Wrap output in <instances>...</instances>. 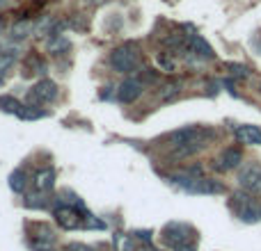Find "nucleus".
<instances>
[{
    "label": "nucleus",
    "mask_w": 261,
    "mask_h": 251,
    "mask_svg": "<svg viewBox=\"0 0 261 251\" xmlns=\"http://www.w3.org/2000/svg\"><path fill=\"white\" fill-rule=\"evenodd\" d=\"M216 139V130L206 128V125H186L167 137V148H170V158L174 160H184L195 153L204 151L208 144Z\"/></svg>",
    "instance_id": "f257e3e1"
},
{
    "label": "nucleus",
    "mask_w": 261,
    "mask_h": 251,
    "mask_svg": "<svg viewBox=\"0 0 261 251\" xmlns=\"http://www.w3.org/2000/svg\"><path fill=\"white\" fill-rule=\"evenodd\" d=\"M110 67L117 73H135L142 67V55H140L138 44L128 41L124 46H117V48L110 53Z\"/></svg>",
    "instance_id": "f03ea898"
},
{
    "label": "nucleus",
    "mask_w": 261,
    "mask_h": 251,
    "mask_svg": "<svg viewBox=\"0 0 261 251\" xmlns=\"http://www.w3.org/2000/svg\"><path fill=\"white\" fill-rule=\"evenodd\" d=\"M231 210L245 224H257V222H261V203L257 199H252V194L245 192V190L243 192H236L231 197Z\"/></svg>",
    "instance_id": "7ed1b4c3"
},
{
    "label": "nucleus",
    "mask_w": 261,
    "mask_h": 251,
    "mask_svg": "<svg viewBox=\"0 0 261 251\" xmlns=\"http://www.w3.org/2000/svg\"><path fill=\"white\" fill-rule=\"evenodd\" d=\"M53 217H55V222H58V226H62V229H67V231L81 229V226L85 224V215L78 212L76 208L62 203L60 199L55 201V206H53Z\"/></svg>",
    "instance_id": "20e7f679"
},
{
    "label": "nucleus",
    "mask_w": 261,
    "mask_h": 251,
    "mask_svg": "<svg viewBox=\"0 0 261 251\" xmlns=\"http://www.w3.org/2000/svg\"><path fill=\"white\" fill-rule=\"evenodd\" d=\"M58 99V85H55L53 80H48V78H41L39 82H35V85L28 89V103L30 105H46L50 103V101Z\"/></svg>",
    "instance_id": "39448f33"
},
{
    "label": "nucleus",
    "mask_w": 261,
    "mask_h": 251,
    "mask_svg": "<svg viewBox=\"0 0 261 251\" xmlns=\"http://www.w3.org/2000/svg\"><path fill=\"white\" fill-rule=\"evenodd\" d=\"M161 238H163V242L172 249V247H176V244H181V242H193V240H195V231L190 229L188 224L172 222V224H167L165 229H163Z\"/></svg>",
    "instance_id": "423d86ee"
},
{
    "label": "nucleus",
    "mask_w": 261,
    "mask_h": 251,
    "mask_svg": "<svg viewBox=\"0 0 261 251\" xmlns=\"http://www.w3.org/2000/svg\"><path fill=\"white\" fill-rule=\"evenodd\" d=\"M239 185L250 194H261V165H245L239 174Z\"/></svg>",
    "instance_id": "0eeeda50"
},
{
    "label": "nucleus",
    "mask_w": 261,
    "mask_h": 251,
    "mask_svg": "<svg viewBox=\"0 0 261 251\" xmlns=\"http://www.w3.org/2000/svg\"><path fill=\"white\" fill-rule=\"evenodd\" d=\"M241 162H243V151H241L239 146H229L216 158L213 167H216L218 171H231V169H236Z\"/></svg>",
    "instance_id": "6e6552de"
},
{
    "label": "nucleus",
    "mask_w": 261,
    "mask_h": 251,
    "mask_svg": "<svg viewBox=\"0 0 261 251\" xmlns=\"http://www.w3.org/2000/svg\"><path fill=\"white\" fill-rule=\"evenodd\" d=\"M188 53H193V57L197 59H204V62H211V59H216V53H213V48L208 46V41L204 39V37L199 35H193L188 39Z\"/></svg>",
    "instance_id": "1a4fd4ad"
},
{
    "label": "nucleus",
    "mask_w": 261,
    "mask_h": 251,
    "mask_svg": "<svg viewBox=\"0 0 261 251\" xmlns=\"http://www.w3.org/2000/svg\"><path fill=\"white\" fill-rule=\"evenodd\" d=\"M142 91H144V82L130 78V80H124L122 85H119L117 99L122 101V103H133V101H138L140 96H142Z\"/></svg>",
    "instance_id": "9d476101"
},
{
    "label": "nucleus",
    "mask_w": 261,
    "mask_h": 251,
    "mask_svg": "<svg viewBox=\"0 0 261 251\" xmlns=\"http://www.w3.org/2000/svg\"><path fill=\"white\" fill-rule=\"evenodd\" d=\"M236 139L241 144H248V146H261V128L259 125H239L236 128Z\"/></svg>",
    "instance_id": "9b49d317"
},
{
    "label": "nucleus",
    "mask_w": 261,
    "mask_h": 251,
    "mask_svg": "<svg viewBox=\"0 0 261 251\" xmlns=\"http://www.w3.org/2000/svg\"><path fill=\"white\" fill-rule=\"evenodd\" d=\"M37 192H50L55 185V171L50 167H44V169H37L35 180H32Z\"/></svg>",
    "instance_id": "f8f14e48"
},
{
    "label": "nucleus",
    "mask_w": 261,
    "mask_h": 251,
    "mask_svg": "<svg viewBox=\"0 0 261 251\" xmlns=\"http://www.w3.org/2000/svg\"><path fill=\"white\" fill-rule=\"evenodd\" d=\"M18 59V50L12 46H0V85H3L5 76L9 73V69L14 67V62Z\"/></svg>",
    "instance_id": "ddd939ff"
},
{
    "label": "nucleus",
    "mask_w": 261,
    "mask_h": 251,
    "mask_svg": "<svg viewBox=\"0 0 261 251\" xmlns=\"http://www.w3.org/2000/svg\"><path fill=\"white\" fill-rule=\"evenodd\" d=\"M179 94H181V82L179 80H172V82H165V85L161 87L158 99H161L163 103H167V101H174Z\"/></svg>",
    "instance_id": "4468645a"
},
{
    "label": "nucleus",
    "mask_w": 261,
    "mask_h": 251,
    "mask_svg": "<svg viewBox=\"0 0 261 251\" xmlns=\"http://www.w3.org/2000/svg\"><path fill=\"white\" fill-rule=\"evenodd\" d=\"M25 185H28V174H25V169H14L12 171V176H9V187L14 190L16 194H21L23 190H25Z\"/></svg>",
    "instance_id": "2eb2a0df"
},
{
    "label": "nucleus",
    "mask_w": 261,
    "mask_h": 251,
    "mask_svg": "<svg viewBox=\"0 0 261 251\" xmlns=\"http://www.w3.org/2000/svg\"><path fill=\"white\" fill-rule=\"evenodd\" d=\"M30 233H32V240H39V242H55V233L46 224H32Z\"/></svg>",
    "instance_id": "dca6fc26"
},
{
    "label": "nucleus",
    "mask_w": 261,
    "mask_h": 251,
    "mask_svg": "<svg viewBox=\"0 0 261 251\" xmlns=\"http://www.w3.org/2000/svg\"><path fill=\"white\" fill-rule=\"evenodd\" d=\"M0 110L3 112H7V114H21V110H23V105L18 103L14 96H0Z\"/></svg>",
    "instance_id": "f3484780"
},
{
    "label": "nucleus",
    "mask_w": 261,
    "mask_h": 251,
    "mask_svg": "<svg viewBox=\"0 0 261 251\" xmlns=\"http://www.w3.org/2000/svg\"><path fill=\"white\" fill-rule=\"evenodd\" d=\"M115 249L117 251H135V242L130 235H124V233H117L115 235Z\"/></svg>",
    "instance_id": "a211bd4d"
},
{
    "label": "nucleus",
    "mask_w": 261,
    "mask_h": 251,
    "mask_svg": "<svg viewBox=\"0 0 261 251\" xmlns=\"http://www.w3.org/2000/svg\"><path fill=\"white\" fill-rule=\"evenodd\" d=\"M32 32V21H21L12 27V37L14 39H25L28 35Z\"/></svg>",
    "instance_id": "6ab92c4d"
},
{
    "label": "nucleus",
    "mask_w": 261,
    "mask_h": 251,
    "mask_svg": "<svg viewBox=\"0 0 261 251\" xmlns=\"http://www.w3.org/2000/svg\"><path fill=\"white\" fill-rule=\"evenodd\" d=\"M48 50H50V53H55V55H62L64 50H69V41L62 39V37H50Z\"/></svg>",
    "instance_id": "aec40b11"
},
{
    "label": "nucleus",
    "mask_w": 261,
    "mask_h": 251,
    "mask_svg": "<svg viewBox=\"0 0 261 251\" xmlns=\"http://www.w3.org/2000/svg\"><path fill=\"white\" fill-rule=\"evenodd\" d=\"M21 119H44L46 112L44 110H37V105H23L21 114H18Z\"/></svg>",
    "instance_id": "412c9836"
},
{
    "label": "nucleus",
    "mask_w": 261,
    "mask_h": 251,
    "mask_svg": "<svg viewBox=\"0 0 261 251\" xmlns=\"http://www.w3.org/2000/svg\"><path fill=\"white\" fill-rule=\"evenodd\" d=\"M25 206L28 208H46V206H48V201H46L44 192H41V194H30V197H28V201H25Z\"/></svg>",
    "instance_id": "4be33fe9"
},
{
    "label": "nucleus",
    "mask_w": 261,
    "mask_h": 251,
    "mask_svg": "<svg viewBox=\"0 0 261 251\" xmlns=\"http://www.w3.org/2000/svg\"><path fill=\"white\" fill-rule=\"evenodd\" d=\"M28 69H37V73H46V62L44 59H39L37 57V55H30V57H28Z\"/></svg>",
    "instance_id": "5701e85b"
},
{
    "label": "nucleus",
    "mask_w": 261,
    "mask_h": 251,
    "mask_svg": "<svg viewBox=\"0 0 261 251\" xmlns=\"http://www.w3.org/2000/svg\"><path fill=\"white\" fill-rule=\"evenodd\" d=\"M227 69H229L231 76H236V78H248L250 76L248 67H243V64H227Z\"/></svg>",
    "instance_id": "b1692460"
},
{
    "label": "nucleus",
    "mask_w": 261,
    "mask_h": 251,
    "mask_svg": "<svg viewBox=\"0 0 261 251\" xmlns=\"http://www.w3.org/2000/svg\"><path fill=\"white\" fill-rule=\"evenodd\" d=\"M158 67H161L163 71H172V69H174V62L167 57V53H161L158 55Z\"/></svg>",
    "instance_id": "393cba45"
},
{
    "label": "nucleus",
    "mask_w": 261,
    "mask_h": 251,
    "mask_svg": "<svg viewBox=\"0 0 261 251\" xmlns=\"http://www.w3.org/2000/svg\"><path fill=\"white\" fill-rule=\"evenodd\" d=\"M64 251H94V247H90V244H83V242H69Z\"/></svg>",
    "instance_id": "a878e982"
},
{
    "label": "nucleus",
    "mask_w": 261,
    "mask_h": 251,
    "mask_svg": "<svg viewBox=\"0 0 261 251\" xmlns=\"http://www.w3.org/2000/svg\"><path fill=\"white\" fill-rule=\"evenodd\" d=\"M32 249L35 251H55L53 242H39V240H32Z\"/></svg>",
    "instance_id": "bb28decb"
},
{
    "label": "nucleus",
    "mask_w": 261,
    "mask_h": 251,
    "mask_svg": "<svg viewBox=\"0 0 261 251\" xmlns=\"http://www.w3.org/2000/svg\"><path fill=\"white\" fill-rule=\"evenodd\" d=\"M3 32H5V18L0 16V35H3Z\"/></svg>",
    "instance_id": "cd10ccee"
},
{
    "label": "nucleus",
    "mask_w": 261,
    "mask_h": 251,
    "mask_svg": "<svg viewBox=\"0 0 261 251\" xmlns=\"http://www.w3.org/2000/svg\"><path fill=\"white\" fill-rule=\"evenodd\" d=\"M90 3H94V5H96V3H103V0H90Z\"/></svg>",
    "instance_id": "c85d7f7f"
},
{
    "label": "nucleus",
    "mask_w": 261,
    "mask_h": 251,
    "mask_svg": "<svg viewBox=\"0 0 261 251\" xmlns=\"http://www.w3.org/2000/svg\"><path fill=\"white\" fill-rule=\"evenodd\" d=\"M5 3H7V0H0V7H3V5H5Z\"/></svg>",
    "instance_id": "c756f323"
}]
</instances>
